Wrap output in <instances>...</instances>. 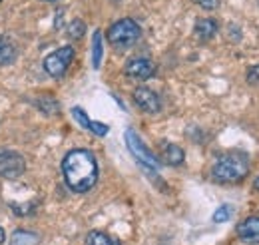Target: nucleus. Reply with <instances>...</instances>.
<instances>
[{
    "label": "nucleus",
    "instance_id": "obj_1",
    "mask_svg": "<svg viewBox=\"0 0 259 245\" xmlns=\"http://www.w3.org/2000/svg\"><path fill=\"white\" fill-rule=\"evenodd\" d=\"M62 174L66 185L72 191L84 193L92 189L98 180V164L94 153L88 150H72L62 161Z\"/></svg>",
    "mask_w": 259,
    "mask_h": 245
},
{
    "label": "nucleus",
    "instance_id": "obj_2",
    "mask_svg": "<svg viewBox=\"0 0 259 245\" xmlns=\"http://www.w3.org/2000/svg\"><path fill=\"white\" fill-rule=\"evenodd\" d=\"M249 174V164L243 155H224L220 157L213 168H211V176L215 182H222V184H235V182H241L245 180V176Z\"/></svg>",
    "mask_w": 259,
    "mask_h": 245
},
{
    "label": "nucleus",
    "instance_id": "obj_3",
    "mask_svg": "<svg viewBox=\"0 0 259 245\" xmlns=\"http://www.w3.org/2000/svg\"><path fill=\"white\" fill-rule=\"evenodd\" d=\"M142 36V28L136 20L132 18H122L118 22H114L110 28H108V42L114 46V48H130L134 46Z\"/></svg>",
    "mask_w": 259,
    "mask_h": 245
},
{
    "label": "nucleus",
    "instance_id": "obj_4",
    "mask_svg": "<svg viewBox=\"0 0 259 245\" xmlns=\"http://www.w3.org/2000/svg\"><path fill=\"white\" fill-rule=\"evenodd\" d=\"M124 138H126V146H128L130 153L138 159V164H142V166L148 168V170H158V168H160V159L146 148V144L142 142V138H140L132 128L126 130Z\"/></svg>",
    "mask_w": 259,
    "mask_h": 245
},
{
    "label": "nucleus",
    "instance_id": "obj_5",
    "mask_svg": "<svg viewBox=\"0 0 259 245\" xmlns=\"http://www.w3.org/2000/svg\"><path fill=\"white\" fill-rule=\"evenodd\" d=\"M74 60V48L72 46H62L58 50H54L52 54H48L44 58V70L52 76V78H62L68 70V66Z\"/></svg>",
    "mask_w": 259,
    "mask_h": 245
},
{
    "label": "nucleus",
    "instance_id": "obj_6",
    "mask_svg": "<svg viewBox=\"0 0 259 245\" xmlns=\"http://www.w3.org/2000/svg\"><path fill=\"white\" fill-rule=\"evenodd\" d=\"M26 170V161L18 152L12 150H0V178L14 180L22 176Z\"/></svg>",
    "mask_w": 259,
    "mask_h": 245
},
{
    "label": "nucleus",
    "instance_id": "obj_7",
    "mask_svg": "<svg viewBox=\"0 0 259 245\" xmlns=\"http://www.w3.org/2000/svg\"><path fill=\"white\" fill-rule=\"evenodd\" d=\"M134 102L138 104L140 110L148 112V114H156L162 110V102H160V96L150 90V88H136L134 90Z\"/></svg>",
    "mask_w": 259,
    "mask_h": 245
},
{
    "label": "nucleus",
    "instance_id": "obj_8",
    "mask_svg": "<svg viewBox=\"0 0 259 245\" xmlns=\"http://www.w3.org/2000/svg\"><path fill=\"white\" fill-rule=\"evenodd\" d=\"M126 76L136 80H148L156 74V64L148 58H134L126 64Z\"/></svg>",
    "mask_w": 259,
    "mask_h": 245
},
{
    "label": "nucleus",
    "instance_id": "obj_9",
    "mask_svg": "<svg viewBox=\"0 0 259 245\" xmlns=\"http://www.w3.org/2000/svg\"><path fill=\"white\" fill-rule=\"evenodd\" d=\"M237 235L245 243H259V215H251L237 225Z\"/></svg>",
    "mask_w": 259,
    "mask_h": 245
},
{
    "label": "nucleus",
    "instance_id": "obj_10",
    "mask_svg": "<svg viewBox=\"0 0 259 245\" xmlns=\"http://www.w3.org/2000/svg\"><path fill=\"white\" fill-rule=\"evenodd\" d=\"M72 116H74V120L80 124L84 130H88V132H92V134H96V136H106L108 132H110V128L106 126V124H100V122H94V120H90L88 116H86V112L82 110V108H72Z\"/></svg>",
    "mask_w": 259,
    "mask_h": 245
},
{
    "label": "nucleus",
    "instance_id": "obj_11",
    "mask_svg": "<svg viewBox=\"0 0 259 245\" xmlns=\"http://www.w3.org/2000/svg\"><path fill=\"white\" fill-rule=\"evenodd\" d=\"M220 30V26H218V22L213 20V18H201V20H197L195 22V36L201 40V42H207V40H211L215 34Z\"/></svg>",
    "mask_w": 259,
    "mask_h": 245
},
{
    "label": "nucleus",
    "instance_id": "obj_12",
    "mask_svg": "<svg viewBox=\"0 0 259 245\" xmlns=\"http://www.w3.org/2000/svg\"><path fill=\"white\" fill-rule=\"evenodd\" d=\"M184 150L176 144H165L163 146V152H162V159L167 164V166H180L184 164Z\"/></svg>",
    "mask_w": 259,
    "mask_h": 245
},
{
    "label": "nucleus",
    "instance_id": "obj_13",
    "mask_svg": "<svg viewBox=\"0 0 259 245\" xmlns=\"http://www.w3.org/2000/svg\"><path fill=\"white\" fill-rule=\"evenodd\" d=\"M14 58H16V48H14V44H12L6 36H0V66L12 64Z\"/></svg>",
    "mask_w": 259,
    "mask_h": 245
},
{
    "label": "nucleus",
    "instance_id": "obj_14",
    "mask_svg": "<svg viewBox=\"0 0 259 245\" xmlns=\"http://www.w3.org/2000/svg\"><path fill=\"white\" fill-rule=\"evenodd\" d=\"M102 58H104V40H102V30H96L92 36V66L96 70L102 64Z\"/></svg>",
    "mask_w": 259,
    "mask_h": 245
},
{
    "label": "nucleus",
    "instance_id": "obj_15",
    "mask_svg": "<svg viewBox=\"0 0 259 245\" xmlns=\"http://www.w3.org/2000/svg\"><path fill=\"white\" fill-rule=\"evenodd\" d=\"M40 237L32 233V231H24V229H18L10 235V245H38Z\"/></svg>",
    "mask_w": 259,
    "mask_h": 245
},
{
    "label": "nucleus",
    "instance_id": "obj_16",
    "mask_svg": "<svg viewBox=\"0 0 259 245\" xmlns=\"http://www.w3.org/2000/svg\"><path fill=\"white\" fill-rule=\"evenodd\" d=\"M86 241H88V245H122L116 237H112L104 231H90Z\"/></svg>",
    "mask_w": 259,
    "mask_h": 245
},
{
    "label": "nucleus",
    "instance_id": "obj_17",
    "mask_svg": "<svg viewBox=\"0 0 259 245\" xmlns=\"http://www.w3.org/2000/svg\"><path fill=\"white\" fill-rule=\"evenodd\" d=\"M38 106H40V110L46 112V114H58V110H60L58 102H56L54 96H50V94H42V96L38 98Z\"/></svg>",
    "mask_w": 259,
    "mask_h": 245
},
{
    "label": "nucleus",
    "instance_id": "obj_18",
    "mask_svg": "<svg viewBox=\"0 0 259 245\" xmlns=\"http://www.w3.org/2000/svg\"><path fill=\"white\" fill-rule=\"evenodd\" d=\"M86 32V24L82 20H72L70 26H68V38L70 40H80Z\"/></svg>",
    "mask_w": 259,
    "mask_h": 245
},
{
    "label": "nucleus",
    "instance_id": "obj_19",
    "mask_svg": "<svg viewBox=\"0 0 259 245\" xmlns=\"http://www.w3.org/2000/svg\"><path fill=\"white\" fill-rule=\"evenodd\" d=\"M231 217V208L227 206V203H224V206H220L215 212H213V223H224V221H227Z\"/></svg>",
    "mask_w": 259,
    "mask_h": 245
},
{
    "label": "nucleus",
    "instance_id": "obj_20",
    "mask_svg": "<svg viewBox=\"0 0 259 245\" xmlns=\"http://www.w3.org/2000/svg\"><path fill=\"white\" fill-rule=\"evenodd\" d=\"M197 6H201L203 10H215L220 6V0H194Z\"/></svg>",
    "mask_w": 259,
    "mask_h": 245
},
{
    "label": "nucleus",
    "instance_id": "obj_21",
    "mask_svg": "<svg viewBox=\"0 0 259 245\" xmlns=\"http://www.w3.org/2000/svg\"><path fill=\"white\" fill-rule=\"evenodd\" d=\"M247 82H249V84H259V64L251 66V68L247 70Z\"/></svg>",
    "mask_w": 259,
    "mask_h": 245
},
{
    "label": "nucleus",
    "instance_id": "obj_22",
    "mask_svg": "<svg viewBox=\"0 0 259 245\" xmlns=\"http://www.w3.org/2000/svg\"><path fill=\"white\" fill-rule=\"evenodd\" d=\"M4 239H6V235H4V229L0 227V245L4 243Z\"/></svg>",
    "mask_w": 259,
    "mask_h": 245
},
{
    "label": "nucleus",
    "instance_id": "obj_23",
    "mask_svg": "<svg viewBox=\"0 0 259 245\" xmlns=\"http://www.w3.org/2000/svg\"><path fill=\"white\" fill-rule=\"evenodd\" d=\"M253 187H255V189H257V191H259V176H257V178H255V182H253Z\"/></svg>",
    "mask_w": 259,
    "mask_h": 245
},
{
    "label": "nucleus",
    "instance_id": "obj_24",
    "mask_svg": "<svg viewBox=\"0 0 259 245\" xmlns=\"http://www.w3.org/2000/svg\"><path fill=\"white\" fill-rule=\"evenodd\" d=\"M44 2H58V0H44Z\"/></svg>",
    "mask_w": 259,
    "mask_h": 245
}]
</instances>
